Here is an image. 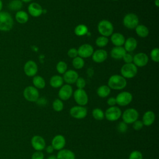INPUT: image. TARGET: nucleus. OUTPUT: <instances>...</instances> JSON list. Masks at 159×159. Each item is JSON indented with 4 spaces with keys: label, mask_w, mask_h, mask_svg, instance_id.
Masks as SVG:
<instances>
[{
    "label": "nucleus",
    "mask_w": 159,
    "mask_h": 159,
    "mask_svg": "<svg viewBox=\"0 0 159 159\" xmlns=\"http://www.w3.org/2000/svg\"><path fill=\"white\" fill-rule=\"evenodd\" d=\"M107 86L114 90L123 89L127 86L126 79L119 75H112L108 80Z\"/></svg>",
    "instance_id": "nucleus-1"
},
{
    "label": "nucleus",
    "mask_w": 159,
    "mask_h": 159,
    "mask_svg": "<svg viewBox=\"0 0 159 159\" xmlns=\"http://www.w3.org/2000/svg\"><path fill=\"white\" fill-rule=\"evenodd\" d=\"M14 25L12 16L6 11L0 12V30L7 32L11 30Z\"/></svg>",
    "instance_id": "nucleus-2"
},
{
    "label": "nucleus",
    "mask_w": 159,
    "mask_h": 159,
    "mask_svg": "<svg viewBox=\"0 0 159 159\" xmlns=\"http://www.w3.org/2000/svg\"><path fill=\"white\" fill-rule=\"evenodd\" d=\"M139 113L134 108H128L122 112L121 117L122 121L127 124H132L135 120L139 119Z\"/></svg>",
    "instance_id": "nucleus-3"
},
{
    "label": "nucleus",
    "mask_w": 159,
    "mask_h": 159,
    "mask_svg": "<svg viewBox=\"0 0 159 159\" xmlns=\"http://www.w3.org/2000/svg\"><path fill=\"white\" fill-rule=\"evenodd\" d=\"M98 30L99 33L104 37H109L113 34V24L107 20H102L98 24Z\"/></svg>",
    "instance_id": "nucleus-4"
},
{
    "label": "nucleus",
    "mask_w": 159,
    "mask_h": 159,
    "mask_svg": "<svg viewBox=\"0 0 159 159\" xmlns=\"http://www.w3.org/2000/svg\"><path fill=\"white\" fill-rule=\"evenodd\" d=\"M137 67L133 63H125L120 69L121 76L124 78H133L137 73Z\"/></svg>",
    "instance_id": "nucleus-5"
},
{
    "label": "nucleus",
    "mask_w": 159,
    "mask_h": 159,
    "mask_svg": "<svg viewBox=\"0 0 159 159\" xmlns=\"http://www.w3.org/2000/svg\"><path fill=\"white\" fill-rule=\"evenodd\" d=\"M122 115L120 109L116 106H110L104 112V117L109 121L114 122L119 120Z\"/></svg>",
    "instance_id": "nucleus-6"
},
{
    "label": "nucleus",
    "mask_w": 159,
    "mask_h": 159,
    "mask_svg": "<svg viewBox=\"0 0 159 159\" xmlns=\"http://www.w3.org/2000/svg\"><path fill=\"white\" fill-rule=\"evenodd\" d=\"M23 96L29 102H36L39 98V92L34 86H29L24 89Z\"/></svg>",
    "instance_id": "nucleus-7"
},
{
    "label": "nucleus",
    "mask_w": 159,
    "mask_h": 159,
    "mask_svg": "<svg viewBox=\"0 0 159 159\" xmlns=\"http://www.w3.org/2000/svg\"><path fill=\"white\" fill-rule=\"evenodd\" d=\"M139 19L138 16L134 13L127 14L123 19L124 25L129 29H134L139 25Z\"/></svg>",
    "instance_id": "nucleus-8"
},
{
    "label": "nucleus",
    "mask_w": 159,
    "mask_h": 159,
    "mask_svg": "<svg viewBox=\"0 0 159 159\" xmlns=\"http://www.w3.org/2000/svg\"><path fill=\"white\" fill-rule=\"evenodd\" d=\"M75 101L79 106H84L88 102V96L84 89H77L73 93Z\"/></svg>",
    "instance_id": "nucleus-9"
},
{
    "label": "nucleus",
    "mask_w": 159,
    "mask_h": 159,
    "mask_svg": "<svg viewBox=\"0 0 159 159\" xmlns=\"http://www.w3.org/2000/svg\"><path fill=\"white\" fill-rule=\"evenodd\" d=\"M116 104L119 106H126L132 101V94L128 91H122L119 93L115 98Z\"/></svg>",
    "instance_id": "nucleus-10"
},
{
    "label": "nucleus",
    "mask_w": 159,
    "mask_h": 159,
    "mask_svg": "<svg viewBox=\"0 0 159 159\" xmlns=\"http://www.w3.org/2000/svg\"><path fill=\"white\" fill-rule=\"evenodd\" d=\"M70 116L76 119H83L85 118L88 114V110L84 106H75L70 109Z\"/></svg>",
    "instance_id": "nucleus-11"
},
{
    "label": "nucleus",
    "mask_w": 159,
    "mask_h": 159,
    "mask_svg": "<svg viewBox=\"0 0 159 159\" xmlns=\"http://www.w3.org/2000/svg\"><path fill=\"white\" fill-rule=\"evenodd\" d=\"M73 94V88L70 84H65L62 85L58 91V97L61 101L68 100Z\"/></svg>",
    "instance_id": "nucleus-12"
},
{
    "label": "nucleus",
    "mask_w": 159,
    "mask_h": 159,
    "mask_svg": "<svg viewBox=\"0 0 159 159\" xmlns=\"http://www.w3.org/2000/svg\"><path fill=\"white\" fill-rule=\"evenodd\" d=\"M32 147L36 151H42L46 147V142L43 137L40 135H34L30 140Z\"/></svg>",
    "instance_id": "nucleus-13"
},
{
    "label": "nucleus",
    "mask_w": 159,
    "mask_h": 159,
    "mask_svg": "<svg viewBox=\"0 0 159 159\" xmlns=\"http://www.w3.org/2000/svg\"><path fill=\"white\" fill-rule=\"evenodd\" d=\"M77 50L78 56L83 58H87L92 56L94 52V48L93 46L88 43L81 45Z\"/></svg>",
    "instance_id": "nucleus-14"
},
{
    "label": "nucleus",
    "mask_w": 159,
    "mask_h": 159,
    "mask_svg": "<svg viewBox=\"0 0 159 159\" xmlns=\"http://www.w3.org/2000/svg\"><path fill=\"white\" fill-rule=\"evenodd\" d=\"M38 71L37 63L33 60L27 61L24 66V71L25 74L29 77L34 76Z\"/></svg>",
    "instance_id": "nucleus-15"
},
{
    "label": "nucleus",
    "mask_w": 159,
    "mask_h": 159,
    "mask_svg": "<svg viewBox=\"0 0 159 159\" xmlns=\"http://www.w3.org/2000/svg\"><path fill=\"white\" fill-rule=\"evenodd\" d=\"M148 62V55L143 52H140L135 54L133 57V63L137 67H143Z\"/></svg>",
    "instance_id": "nucleus-16"
},
{
    "label": "nucleus",
    "mask_w": 159,
    "mask_h": 159,
    "mask_svg": "<svg viewBox=\"0 0 159 159\" xmlns=\"http://www.w3.org/2000/svg\"><path fill=\"white\" fill-rule=\"evenodd\" d=\"M66 145L65 137L61 134L56 135L52 140L51 145L55 150H60L64 148Z\"/></svg>",
    "instance_id": "nucleus-17"
},
{
    "label": "nucleus",
    "mask_w": 159,
    "mask_h": 159,
    "mask_svg": "<svg viewBox=\"0 0 159 159\" xmlns=\"http://www.w3.org/2000/svg\"><path fill=\"white\" fill-rule=\"evenodd\" d=\"M79 77L78 73L73 70H66V72L63 74V81L68 84H71L75 83L76 80Z\"/></svg>",
    "instance_id": "nucleus-18"
},
{
    "label": "nucleus",
    "mask_w": 159,
    "mask_h": 159,
    "mask_svg": "<svg viewBox=\"0 0 159 159\" xmlns=\"http://www.w3.org/2000/svg\"><path fill=\"white\" fill-rule=\"evenodd\" d=\"M29 14L34 17H39L43 13V9L42 6L37 2H32L28 6Z\"/></svg>",
    "instance_id": "nucleus-19"
},
{
    "label": "nucleus",
    "mask_w": 159,
    "mask_h": 159,
    "mask_svg": "<svg viewBox=\"0 0 159 159\" xmlns=\"http://www.w3.org/2000/svg\"><path fill=\"white\" fill-rule=\"evenodd\" d=\"M107 58V52L104 49H99L94 51L92 55L93 60L97 63H100L104 61Z\"/></svg>",
    "instance_id": "nucleus-20"
},
{
    "label": "nucleus",
    "mask_w": 159,
    "mask_h": 159,
    "mask_svg": "<svg viewBox=\"0 0 159 159\" xmlns=\"http://www.w3.org/2000/svg\"><path fill=\"white\" fill-rule=\"evenodd\" d=\"M155 114L152 111H146L142 116V122L145 126H150L152 125L155 120Z\"/></svg>",
    "instance_id": "nucleus-21"
},
{
    "label": "nucleus",
    "mask_w": 159,
    "mask_h": 159,
    "mask_svg": "<svg viewBox=\"0 0 159 159\" xmlns=\"http://www.w3.org/2000/svg\"><path fill=\"white\" fill-rule=\"evenodd\" d=\"M126 51L122 46L113 47L111 51V56L112 58L116 60L122 59L123 57L125 54Z\"/></svg>",
    "instance_id": "nucleus-22"
},
{
    "label": "nucleus",
    "mask_w": 159,
    "mask_h": 159,
    "mask_svg": "<svg viewBox=\"0 0 159 159\" xmlns=\"http://www.w3.org/2000/svg\"><path fill=\"white\" fill-rule=\"evenodd\" d=\"M56 157L57 159H75L76 158L75 154L73 151L65 148L59 150Z\"/></svg>",
    "instance_id": "nucleus-23"
},
{
    "label": "nucleus",
    "mask_w": 159,
    "mask_h": 159,
    "mask_svg": "<svg viewBox=\"0 0 159 159\" xmlns=\"http://www.w3.org/2000/svg\"><path fill=\"white\" fill-rule=\"evenodd\" d=\"M125 39L124 36L119 33V32H115L111 35V41L113 45L117 47L122 46L124 44Z\"/></svg>",
    "instance_id": "nucleus-24"
},
{
    "label": "nucleus",
    "mask_w": 159,
    "mask_h": 159,
    "mask_svg": "<svg viewBox=\"0 0 159 159\" xmlns=\"http://www.w3.org/2000/svg\"><path fill=\"white\" fill-rule=\"evenodd\" d=\"M124 49L125 50L126 52H132L135 48H137V42L136 39L132 37H130L127 38L124 42Z\"/></svg>",
    "instance_id": "nucleus-25"
},
{
    "label": "nucleus",
    "mask_w": 159,
    "mask_h": 159,
    "mask_svg": "<svg viewBox=\"0 0 159 159\" xmlns=\"http://www.w3.org/2000/svg\"><path fill=\"white\" fill-rule=\"evenodd\" d=\"M63 79L60 75H53L50 80V84L53 88H58L63 84Z\"/></svg>",
    "instance_id": "nucleus-26"
},
{
    "label": "nucleus",
    "mask_w": 159,
    "mask_h": 159,
    "mask_svg": "<svg viewBox=\"0 0 159 159\" xmlns=\"http://www.w3.org/2000/svg\"><path fill=\"white\" fill-rule=\"evenodd\" d=\"M15 19L19 24H25L29 20V15L24 11H19L15 14Z\"/></svg>",
    "instance_id": "nucleus-27"
},
{
    "label": "nucleus",
    "mask_w": 159,
    "mask_h": 159,
    "mask_svg": "<svg viewBox=\"0 0 159 159\" xmlns=\"http://www.w3.org/2000/svg\"><path fill=\"white\" fill-rule=\"evenodd\" d=\"M135 32L137 35L141 38H145L147 37L149 34V30L144 25L142 24H139L135 27Z\"/></svg>",
    "instance_id": "nucleus-28"
},
{
    "label": "nucleus",
    "mask_w": 159,
    "mask_h": 159,
    "mask_svg": "<svg viewBox=\"0 0 159 159\" xmlns=\"http://www.w3.org/2000/svg\"><path fill=\"white\" fill-rule=\"evenodd\" d=\"M32 83L34 86L37 89H43L46 84L45 81L43 78L39 75L34 76L32 79Z\"/></svg>",
    "instance_id": "nucleus-29"
},
{
    "label": "nucleus",
    "mask_w": 159,
    "mask_h": 159,
    "mask_svg": "<svg viewBox=\"0 0 159 159\" xmlns=\"http://www.w3.org/2000/svg\"><path fill=\"white\" fill-rule=\"evenodd\" d=\"M111 93V89L107 85L100 86L97 89V94L101 98L107 97Z\"/></svg>",
    "instance_id": "nucleus-30"
},
{
    "label": "nucleus",
    "mask_w": 159,
    "mask_h": 159,
    "mask_svg": "<svg viewBox=\"0 0 159 159\" xmlns=\"http://www.w3.org/2000/svg\"><path fill=\"white\" fill-rule=\"evenodd\" d=\"M74 32L77 36H83L88 34V28L84 24H79L75 28Z\"/></svg>",
    "instance_id": "nucleus-31"
},
{
    "label": "nucleus",
    "mask_w": 159,
    "mask_h": 159,
    "mask_svg": "<svg viewBox=\"0 0 159 159\" xmlns=\"http://www.w3.org/2000/svg\"><path fill=\"white\" fill-rule=\"evenodd\" d=\"M92 116L96 120H102L104 118V112L100 108H94L92 111Z\"/></svg>",
    "instance_id": "nucleus-32"
},
{
    "label": "nucleus",
    "mask_w": 159,
    "mask_h": 159,
    "mask_svg": "<svg viewBox=\"0 0 159 159\" xmlns=\"http://www.w3.org/2000/svg\"><path fill=\"white\" fill-rule=\"evenodd\" d=\"M8 7L11 11H19L22 7V2L20 0H12L9 3Z\"/></svg>",
    "instance_id": "nucleus-33"
},
{
    "label": "nucleus",
    "mask_w": 159,
    "mask_h": 159,
    "mask_svg": "<svg viewBox=\"0 0 159 159\" xmlns=\"http://www.w3.org/2000/svg\"><path fill=\"white\" fill-rule=\"evenodd\" d=\"M72 65L75 69H81L84 65V61L83 58L77 56L73 58Z\"/></svg>",
    "instance_id": "nucleus-34"
},
{
    "label": "nucleus",
    "mask_w": 159,
    "mask_h": 159,
    "mask_svg": "<svg viewBox=\"0 0 159 159\" xmlns=\"http://www.w3.org/2000/svg\"><path fill=\"white\" fill-rule=\"evenodd\" d=\"M53 109L56 112H61L64 108V104L60 99H55L52 103Z\"/></svg>",
    "instance_id": "nucleus-35"
},
{
    "label": "nucleus",
    "mask_w": 159,
    "mask_h": 159,
    "mask_svg": "<svg viewBox=\"0 0 159 159\" xmlns=\"http://www.w3.org/2000/svg\"><path fill=\"white\" fill-rule=\"evenodd\" d=\"M109 42L107 37L104 36H99L96 40V44L99 47H104L107 45Z\"/></svg>",
    "instance_id": "nucleus-36"
},
{
    "label": "nucleus",
    "mask_w": 159,
    "mask_h": 159,
    "mask_svg": "<svg viewBox=\"0 0 159 159\" xmlns=\"http://www.w3.org/2000/svg\"><path fill=\"white\" fill-rule=\"evenodd\" d=\"M57 71L60 74H64L67 70V65L63 61H60L58 62L56 66Z\"/></svg>",
    "instance_id": "nucleus-37"
},
{
    "label": "nucleus",
    "mask_w": 159,
    "mask_h": 159,
    "mask_svg": "<svg viewBox=\"0 0 159 159\" xmlns=\"http://www.w3.org/2000/svg\"><path fill=\"white\" fill-rule=\"evenodd\" d=\"M151 59L156 63L159 61V49L158 48H154L150 52Z\"/></svg>",
    "instance_id": "nucleus-38"
},
{
    "label": "nucleus",
    "mask_w": 159,
    "mask_h": 159,
    "mask_svg": "<svg viewBox=\"0 0 159 159\" xmlns=\"http://www.w3.org/2000/svg\"><path fill=\"white\" fill-rule=\"evenodd\" d=\"M129 159H143V155L139 150H134L129 154Z\"/></svg>",
    "instance_id": "nucleus-39"
},
{
    "label": "nucleus",
    "mask_w": 159,
    "mask_h": 159,
    "mask_svg": "<svg viewBox=\"0 0 159 159\" xmlns=\"http://www.w3.org/2000/svg\"><path fill=\"white\" fill-rule=\"evenodd\" d=\"M75 83L78 89H84V88L86 86L85 80L82 77H78Z\"/></svg>",
    "instance_id": "nucleus-40"
},
{
    "label": "nucleus",
    "mask_w": 159,
    "mask_h": 159,
    "mask_svg": "<svg viewBox=\"0 0 159 159\" xmlns=\"http://www.w3.org/2000/svg\"><path fill=\"white\" fill-rule=\"evenodd\" d=\"M127 129H128L127 124H125L123 121L119 122L118 125H117V130L120 133H125V132H126L127 130Z\"/></svg>",
    "instance_id": "nucleus-41"
},
{
    "label": "nucleus",
    "mask_w": 159,
    "mask_h": 159,
    "mask_svg": "<svg viewBox=\"0 0 159 159\" xmlns=\"http://www.w3.org/2000/svg\"><path fill=\"white\" fill-rule=\"evenodd\" d=\"M132 127L135 130H140L143 128V124L142 120L138 119L132 124Z\"/></svg>",
    "instance_id": "nucleus-42"
},
{
    "label": "nucleus",
    "mask_w": 159,
    "mask_h": 159,
    "mask_svg": "<svg viewBox=\"0 0 159 159\" xmlns=\"http://www.w3.org/2000/svg\"><path fill=\"white\" fill-rule=\"evenodd\" d=\"M133 55L129 52H126L122 59L125 63H130L133 62Z\"/></svg>",
    "instance_id": "nucleus-43"
},
{
    "label": "nucleus",
    "mask_w": 159,
    "mask_h": 159,
    "mask_svg": "<svg viewBox=\"0 0 159 159\" xmlns=\"http://www.w3.org/2000/svg\"><path fill=\"white\" fill-rule=\"evenodd\" d=\"M31 159H44V154L42 151H35L32 155Z\"/></svg>",
    "instance_id": "nucleus-44"
},
{
    "label": "nucleus",
    "mask_w": 159,
    "mask_h": 159,
    "mask_svg": "<svg viewBox=\"0 0 159 159\" xmlns=\"http://www.w3.org/2000/svg\"><path fill=\"white\" fill-rule=\"evenodd\" d=\"M67 54H68V56L71 58H74L76 57L77 56H78V50H77V49H76L75 48H71L69 49L67 52Z\"/></svg>",
    "instance_id": "nucleus-45"
},
{
    "label": "nucleus",
    "mask_w": 159,
    "mask_h": 159,
    "mask_svg": "<svg viewBox=\"0 0 159 159\" xmlns=\"http://www.w3.org/2000/svg\"><path fill=\"white\" fill-rule=\"evenodd\" d=\"M107 104L109 106H114L116 104V98L114 97H111L109 98L107 100Z\"/></svg>",
    "instance_id": "nucleus-46"
},
{
    "label": "nucleus",
    "mask_w": 159,
    "mask_h": 159,
    "mask_svg": "<svg viewBox=\"0 0 159 159\" xmlns=\"http://www.w3.org/2000/svg\"><path fill=\"white\" fill-rule=\"evenodd\" d=\"M45 150H46V152L49 153V154H51V153H53V152H54V148H53V147L50 145H48L47 147H45Z\"/></svg>",
    "instance_id": "nucleus-47"
},
{
    "label": "nucleus",
    "mask_w": 159,
    "mask_h": 159,
    "mask_svg": "<svg viewBox=\"0 0 159 159\" xmlns=\"http://www.w3.org/2000/svg\"><path fill=\"white\" fill-rule=\"evenodd\" d=\"M39 105H45L47 104V101L45 98H39L38 100L36 101Z\"/></svg>",
    "instance_id": "nucleus-48"
},
{
    "label": "nucleus",
    "mask_w": 159,
    "mask_h": 159,
    "mask_svg": "<svg viewBox=\"0 0 159 159\" xmlns=\"http://www.w3.org/2000/svg\"><path fill=\"white\" fill-rule=\"evenodd\" d=\"M47 159H57L56 155H50V156L48 157V158Z\"/></svg>",
    "instance_id": "nucleus-49"
},
{
    "label": "nucleus",
    "mask_w": 159,
    "mask_h": 159,
    "mask_svg": "<svg viewBox=\"0 0 159 159\" xmlns=\"http://www.w3.org/2000/svg\"><path fill=\"white\" fill-rule=\"evenodd\" d=\"M154 3H155V5L156 6V7H158L159 6V0H155Z\"/></svg>",
    "instance_id": "nucleus-50"
},
{
    "label": "nucleus",
    "mask_w": 159,
    "mask_h": 159,
    "mask_svg": "<svg viewBox=\"0 0 159 159\" xmlns=\"http://www.w3.org/2000/svg\"><path fill=\"white\" fill-rule=\"evenodd\" d=\"M2 8V2L1 0H0V12L1 11Z\"/></svg>",
    "instance_id": "nucleus-51"
},
{
    "label": "nucleus",
    "mask_w": 159,
    "mask_h": 159,
    "mask_svg": "<svg viewBox=\"0 0 159 159\" xmlns=\"http://www.w3.org/2000/svg\"><path fill=\"white\" fill-rule=\"evenodd\" d=\"M22 2H29L30 1H32V0H20Z\"/></svg>",
    "instance_id": "nucleus-52"
},
{
    "label": "nucleus",
    "mask_w": 159,
    "mask_h": 159,
    "mask_svg": "<svg viewBox=\"0 0 159 159\" xmlns=\"http://www.w3.org/2000/svg\"><path fill=\"white\" fill-rule=\"evenodd\" d=\"M112 1H118V0H112Z\"/></svg>",
    "instance_id": "nucleus-53"
}]
</instances>
